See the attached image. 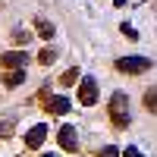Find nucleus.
Returning a JSON list of instances; mask_svg holds the SVG:
<instances>
[{
	"label": "nucleus",
	"instance_id": "nucleus-1",
	"mask_svg": "<svg viewBox=\"0 0 157 157\" xmlns=\"http://www.w3.org/2000/svg\"><path fill=\"white\" fill-rule=\"evenodd\" d=\"M107 116H110L113 129H126V126H129V94L113 91V94H110V104H107Z\"/></svg>",
	"mask_w": 157,
	"mask_h": 157
},
{
	"label": "nucleus",
	"instance_id": "nucleus-2",
	"mask_svg": "<svg viewBox=\"0 0 157 157\" xmlns=\"http://www.w3.org/2000/svg\"><path fill=\"white\" fill-rule=\"evenodd\" d=\"M151 66H154V63L148 57H120L113 63V69L123 72V75H141V72H148Z\"/></svg>",
	"mask_w": 157,
	"mask_h": 157
},
{
	"label": "nucleus",
	"instance_id": "nucleus-3",
	"mask_svg": "<svg viewBox=\"0 0 157 157\" xmlns=\"http://www.w3.org/2000/svg\"><path fill=\"white\" fill-rule=\"evenodd\" d=\"M41 107L50 116H66L72 104H69V98H63V94H47V88H44L41 91Z\"/></svg>",
	"mask_w": 157,
	"mask_h": 157
},
{
	"label": "nucleus",
	"instance_id": "nucleus-4",
	"mask_svg": "<svg viewBox=\"0 0 157 157\" xmlns=\"http://www.w3.org/2000/svg\"><path fill=\"white\" fill-rule=\"evenodd\" d=\"M57 141H60V148H63V151L75 154V151H78V132H75V126L63 123V126L57 129Z\"/></svg>",
	"mask_w": 157,
	"mask_h": 157
},
{
	"label": "nucleus",
	"instance_id": "nucleus-5",
	"mask_svg": "<svg viewBox=\"0 0 157 157\" xmlns=\"http://www.w3.org/2000/svg\"><path fill=\"white\" fill-rule=\"evenodd\" d=\"M78 104H82V107H94L98 104V82L91 75H85L82 82H78Z\"/></svg>",
	"mask_w": 157,
	"mask_h": 157
},
{
	"label": "nucleus",
	"instance_id": "nucleus-6",
	"mask_svg": "<svg viewBox=\"0 0 157 157\" xmlns=\"http://www.w3.org/2000/svg\"><path fill=\"white\" fill-rule=\"evenodd\" d=\"M0 66L3 69H22V66H29V54L25 50H6V54H0Z\"/></svg>",
	"mask_w": 157,
	"mask_h": 157
},
{
	"label": "nucleus",
	"instance_id": "nucleus-7",
	"mask_svg": "<svg viewBox=\"0 0 157 157\" xmlns=\"http://www.w3.org/2000/svg\"><path fill=\"white\" fill-rule=\"evenodd\" d=\"M44 138H47V126H44V123H38V126H32L29 132H25V148L38 151V148L44 145Z\"/></svg>",
	"mask_w": 157,
	"mask_h": 157
},
{
	"label": "nucleus",
	"instance_id": "nucleus-8",
	"mask_svg": "<svg viewBox=\"0 0 157 157\" xmlns=\"http://www.w3.org/2000/svg\"><path fill=\"white\" fill-rule=\"evenodd\" d=\"M22 82H25V66H22V69H6V72H3V85H6V88H19Z\"/></svg>",
	"mask_w": 157,
	"mask_h": 157
},
{
	"label": "nucleus",
	"instance_id": "nucleus-9",
	"mask_svg": "<svg viewBox=\"0 0 157 157\" xmlns=\"http://www.w3.org/2000/svg\"><path fill=\"white\" fill-rule=\"evenodd\" d=\"M35 32L41 35V41H50L54 38V22H47L44 16H35Z\"/></svg>",
	"mask_w": 157,
	"mask_h": 157
},
{
	"label": "nucleus",
	"instance_id": "nucleus-10",
	"mask_svg": "<svg viewBox=\"0 0 157 157\" xmlns=\"http://www.w3.org/2000/svg\"><path fill=\"white\" fill-rule=\"evenodd\" d=\"M29 41H32V32H29V29H19V25H16V29L10 32V44H16V47H25Z\"/></svg>",
	"mask_w": 157,
	"mask_h": 157
},
{
	"label": "nucleus",
	"instance_id": "nucleus-11",
	"mask_svg": "<svg viewBox=\"0 0 157 157\" xmlns=\"http://www.w3.org/2000/svg\"><path fill=\"white\" fill-rule=\"evenodd\" d=\"M141 107H145L148 113H157V85H151L145 91V98H141Z\"/></svg>",
	"mask_w": 157,
	"mask_h": 157
},
{
	"label": "nucleus",
	"instance_id": "nucleus-12",
	"mask_svg": "<svg viewBox=\"0 0 157 157\" xmlns=\"http://www.w3.org/2000/svg\"><path fill=\"white\" fill-rule=\"evenodd\" d=\"M75 82H82V72H78V66H72V69H66L60 75V85L63 88H69V85H75Z\"/></svg>",
	"mask_w": 157,
	"mask_h": 157
},
{
	"label": "nucleus",
	"instance_id": "nucleus-13",
	"mask_svg": "<svg viewBox=\"0 0 157 157\" xmlns=\"http://www.w3.org/2000/svg\"><path fill=\"white\" fill-rule=\"evenodd\" d=\"M54 60H57V47H44L41 54H38V63H41V66H50Z\"/></svg>",
	"mask_w": 157,
	"mask_h": 157
},
{
	"label": "nucleus",
	"instance_id": "nucleus-14",
	"mask_svg": "<svg viewBox=\"0 0 157 157\" xmlns=\"http://www.w3.org/2000/svg\"><path fill=\"white\" fill-rule=\"evenodd\" d=\"M120 154H123V151L116 148V145H107L104 151H98V157H120Z\"/></svg>",
	"mask_w": 157,
	"mask_h": 157
},
{
	"label": "nucleus",
	"instance_id": "nucleus-15",
	"mask_svg": "<svg viewBox=\"0 0 157 157\" xmlns=\"http://www.w3.org/2000/svg\"><path fill=\"white\" fill-rule=\"evenodd\" d=\"M120 157H145V154H141V151H138L135 145H129V148H126V151H123Z\"/></svg>",
	"mask_w": 157,
	"mask_h": 157
},
{
	"label": "nucleus",
	"instance_id": "nucleus-16",
	"mask_svg": "<svg viewBox=\"0 0 157 157\" xmlns=\"http://www.w3.org/2000/svg\"><path fill=\"white\" fill-rule=\"evenodd\" d=\"M41 157H57V154H41Z\"/></svg>",
	"mask_w": 157,
	"mask_h": 157
}]
</instances>
